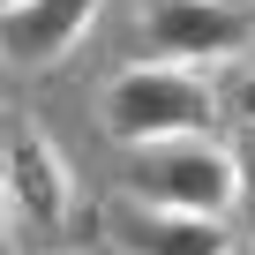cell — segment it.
I'll list each match as a JSON object with an SVG mask.
<instances>
[{"instance_id":"1","label":"cell","mask_w":255,"mask_h":255,"mask_svg":"<svg viewBox=\"0 0 255 255\" xmlns=\"http://www.w3.org/2000/svg\"><path fill=\"white\" fill-rule=\"evenodd\" d=\"M98 120L120 150H143V143H173V135H210L218 128V90L203 68L180 60H135L120 68L98 98Z\"/></svg>"},{"instance_id":"2","label":"cell","mask_w":255,"mask_h":255,"mask_svg":"<svg viewBox=\"0 0 255 255\" xmlns=\"http://www.w3.org/2000/svg\"><path fill=\"white\" fill-rule=\"evenodd\" d=\"M135 203H165V210H195V218H233V143L218 135H173V143H143L135 173H128Z\"/></svg>"},{"instance_id":"3","label":"cell","mask_w":255,"mask_h":255,"mask_svg":"<svg viewBox=\"0 0 255 255\" xmlns=\"http://www.w3.org/2000/svg\"><path fill=\"white\" fill-rule=\"evenodd\" d=\"M255 38V0H158L143 15V45L150 60H180V68H210L248 53Z\"/></svg>"},{"instance_id":"4","label":"cell","mask_w":255,"mask_h":255,"mask_svg":"<svg viewBox=\"0 0 255 255\" xmlns=\"http://www.w3.org/2000/svg\"><path fill=\"white\" fill-rule=\"evenodd\" d=\"M68 203H75V180H68L60 150L38 135V128H15L8 165H0V210H8L15 240H60Z\"/></svg>"},{"instance_id":"5","label":"cell","mask_w":255,"mask_h":255,"mask_svg":"<svg viewBox=\"0 0 255 255\" xmlns=\"http://www.w3.org/2000/svg\"><path fill=\"white\" fill-rule=\"evenodd\" d=\"M105 0H0V68H53L83 45Z\"/></svg>"},{"instance_id":"6","label":"cell","mask_w":255,"mask_h":255,"mask_svg":"<svg viewBox=\"0 0 255 255\" xmlns=\"http://www.w3.org/2000/svg\"><path fill=\"white\" fill-rule=\"evenodd\" d=\"M128 255H225L240 233H225V218H195V210H165V203H135L113 218Z\"/></svg>"},{"instance_id":"7","label":"cell","mask_w":255,"mask_h":255,"mask_svg":"<svg viewBox=\"0 0 255 255\" xmlns=\"http://www.w3.org/2000/svg\"><path fill=\"white\" fill-rule=\"evenodd\" d=\"M233 180H240L233 218H240V225H248V240H255V128H240V135H233Z\"/></svg>"},{"instance_id":"8","label":"cell","mask_w":255,"mask_h":255,"mask_svg":"<svg viewBox=\"0 0 255 255\" xmlns=\"http://www.w3.org/2000/svg\"><path fill=\"white\" fill-rule=\"evenodd\" d=\"M225 113H233V128H255V68H240V75H233Z\"/></svg>"},{"instance_id":"9","label":"cell","mask_w":255,"mask_h":255,"mask_svg":"<svg viewBox=\"0 0 255 255\" xmlns=\"http://www.w3.org/2000/svg\"><path fill=\"white\" fill-rule=\"evenodd\" d=\"M8 143H15V128H8V120H0V165H8Z\"/></svg>"},{"instance_id":"10","label":"cell","mask_w":255,"mask_h":255,"mask_svg":"<svg viewBox=\"0 0 255 255\" xmlns=\"http://www.w3.org/2000/svg\"><path fill=\"white\" fill-rule=\"evenodd\" d=\"M225 255H255V240H233V248H225Z\"/></svg>"}]
</instances>
